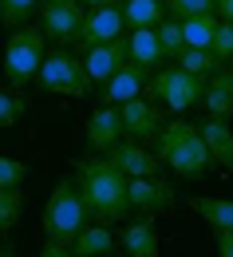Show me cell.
<instances>
[{
	"label": "cell",
	"instance_id": "1",
	"mask_svg": "<svg viewBox=\"0 0 233 257\" xmlns=\"http://www.w3.org/2000/svg\"><path fill=\"white\" fill-rule=\"evenodd\" d=\"M75 190L83 198L87 218L99 225H115L131 218V198H127V174L111 159H83L71 174Z\"/></svg>",
	"mask_w": 233,
	"mask_h": 257
},
{
	"label": "cell",
	"instance_id": "2",
	"mask_svg": "<svg viewBox=\"0 0 233 257\" xmlns=\"http://www.w3.org/2000/svg\"><path fill=\"white\" fill-rule=\"evenodd\" d=\"M154 159L170 166L178 178H205L209 170V151L198 135V123H186V119H174V123H162L158 139H154Z\"/></svg>",
	"mask_w": 233,
	"mask_h": 257
},
{
	"label": "cell",
	"instance_id": "3",
	"mask_svg": "<svg viewBox=\"0 0 233 257\" xmlns=\"http://www.w3.org/2000/svg\"><path fill=\"white\" fill-rule=\"evenodd\" d=\"M44 237L48 241H56V245H71V237L87 225V210H83V198L75 190V182L71 178H60L56 182V190L48 194V206H44Z\"/></svg>",
	"mask_w": 233,
	"mask_h": 257
},
{
	"label": "cell",
	"instance_id": "4",
	"mask_svg": "<svg viewBox=\"0 0 233 257\" xmlns=\"http://www.w3.org/2000/svg\"><path fill=\"white\" fill-rule=\"evenodd\" d=\"M44 56H48V36L40 32V28H28V24L12 28L8 44H4V75H8V83L16 91H24L36 79Z\"/></svg>",
	"mask_w": 233,
	"mask_h": 257
},
{
	"label": "cell",
	"instance_id": "5",
	"mask_svg": "<svg viewBox=\"0 0 233 257\" xmlns=\"http://www.w3.org/2000/svg\"><path fill=\"white\" fill-rule=\"evenodd\" d=\"M36 83L48 91V95H67V99H87V71H83V60H75L71 52H48L44 64L36 71Z\"/></svg>",
	"mask_w": 233,
	"mask_h": 257
},
{
	"label": "cell",
	"instance_id": "6",
	"mask_svg": "<svg viewBox=\"0 0 233 257\" xmlns=\"http://www.w3.org/2000/svg\"><path fill=\"white\" fill-rule=\"evenodd\" d=\"M201 83H205V79L182 71V67H158V71H150V95L158 99L162 107L178 111V115L190 111L201 99Z\"/></svg>",
	"mask_w": 233,
	"mask_h": 257
},
{
	"label": "cell",
	"instance_id": "7",
	"mask_svg": "<svg viewBox=\"0 0 233 257\" xmlns=\"http://www.w3.org/2000/svg\"><path fill=\"white\" fill-rule=\"evenodd\" d=\"M40 32L56 44H79V28H83V4L75 0H40Z\"/></svg>",
	"mask_w": 233,
	"mask_h": 257
},
{
	"label": "cell",
	"instance_id": "8",
	"mask_svg": "<svg viewBox=\"0 0 233 257\" xmlns=\"http://www.w3.org/2000/svg\"><path fill=\"white\" fill-rule=\"evenodd\" d=\"M119 123H123V135H127V139H134V143H154L158 131H162V123H166V115H162L158 103L138 95V99L119 103Z\"/></svg>",
	"mask_w": 233,
	"mask_h": 257
},
{
	"label": "cell",
	"instance_id": "9",
	"mask_svg": "<svg viewBox=\"0 0 233 257\" xmlns=\"http://www.w3.org/2000/svg\"><path fill=\"white\" fill-rule=\"evenodd\" d=\"M127 198H131V210H142L146 218H154L178 202V190H174V182L150 174V178H127Z\"/></svg>",
	"mask_w": 233,
	"mask_h": 257
},
{
	"label": "cell",
	"instance_id": "10",
	"mask_svg": "<svg viewBox=\"0 0 233 257\" xmlns=\"http://www.w3.org/2000/svg\"><path fill=\"white\" fill-rule=\"evenodd\" d=\"M123 32H127V20H123L119 0L99 4V8H87L83 12V28H79V48L107 44V40H115V36H123Z\"/></svg>",
	"mask_w": 233,
	"mask_h": 257
},
{
	"label": "cell",
	"instance_id": "11",
	"mask_svg": "<svg viewBox=\"0 0 233 257\" xmlns=\"http://www.w3.org/2000/svg\"><path fill=\"white\" fill-rule=\"evenodd\" d=\"M119 64H127V36H115L107 44H95V48H83V71L91 83H107Z\"/></svg>",
	"mask_w": 233,
	"mask_h": 257
},
{
	"label": "cell",
	"instance_id": "12",
	"mask_svg": "<svg viewBox=\"0 0 233 257\" xmlns=\"http://www.w3.org/2000/svg\"><path fill=\"white\" fill-rule=\"evenodd\" d=\"M198 103L209 111V119H229L233 115V64H221L205 75Z\"/></svg>",
	"mask_w": 233,
	"mask_h": 257
},
{
	"label": "cell",
	"instance_id": "13",
	"mask_svg": "<svg viewBox=\"0 0 233 257\" xmlns=\"http://www.w3.org/2000/svg\"><path fill=\"white\" fill-rule=\"evenodd\" d=\"M107 159L115 162L127 178H150V174H158V166H162V162L154 159V151H146V147H142V143H134V139L115 143V147L107 151Z\"/></svg>",
	"mask_w": 233,
	"mask_h": 257
},
{
	"label": "cell",
	"instance_id": "14",
	"mask_svg": "<svg viewBox=\"0 0 233 257\" xmlns=\"http://www.w3.org/2000/svg\"><path fill=\"white\" fill-rule=\"evenodd\" d=\"M198 135L205 143V151H209V166H221V170L233 174V127H229V119H205V123H198Z\"/></svg>",
	"mask_w": 233,
	"mask_h": 257
},
{
	"label": "cell",
	"instance_id": "15",
	"mask_svg": "<svg viewBox=\"0 0 233 257\" xmlns=\"http://www.w3.org/2000/svg\"><path fill=\"white\" fill-rule=\"evenodd\" d=\"M146 79H150V71L127 60V64H119V71L103 83V99H107L111 107H119V103H127V99H138L142 87H146Z\"/></svg>",
	"mask_w": 233,
	"mask_h": 257
},
{
	"label": "cell",
	"instance_id": "16",
	"mask_svg": "<svg viewBox=\"0 0 233 257\" xmlns=\"http://www.w3.org/2000/svg\"><path fill=\"white\" fill-rule=\"evenodd\" d=\"M127 60L138 64V67H146V71H158V67L166 64L154 28H127Z\"/></svg>",
	"mask_w": 233,
	"mask_h": 257
},
{
	"label": "cell",
	"instance_id": "17",
	"mask_svg": "<svg viewBox=\"0 0 233 257\" xmlns=\"http://www.w3.org/2000/svg\"><path fill=\"white\" fill-rule=\"evenodd\" d=\"M123 135V123H119V107H99L91 119H87V147L91 151H111Z\"/></svg>",
	"mask_w": 233,
	"mask_h": 257
},
{
	"label": "cell",
	"instance_id": "18",
	"mask_svg": "<svg viewBox=\"0 0 233 257\" xmlns=\"http://www.w3.org/2000/svg\"><path fill=\"white\" fill-rule=\"evenodd\" d=\"M71 257H107L115 249V233H111V225H83L75 237H71Z\"/></svg>",
	"mask_w": 233,
	"mask_h": 257
},
{
	"label": "cell",
	"instance_id": "19",
	"mask_svg": "<svg viewBox=\"0 0 233 257\" xmlns=\"http://www.w3.org/2000/svg\"><path fill=\"white\" fill-rule=\"evenodd\" d=\"M123 249H127V257H158V233H154V222H150V218L127 222V229H123Z\"/></svg>",
	"mask_w": 233,
	"mask_h": 257
},
{
	"label": "cell",
	"instance_id": "20",
	"mask_svg": "<svg viewBox=\"0 0 233 257\" xmlns=\"http://www.w3.org/2000/svg\"><path fill=\"white\" fill-rule=\"evenodd\" d=\"M190 210L209 229H233V202L229 198H201V194H194L190 198Z\"/></svg>",
	"mask_w": 233,
	"mask_h": 257
},
{
	"label": "cell",
	"instance_id": "21",
	"mask_svg": "<svg viewBox=\"0 0 233 257\" xmlns=\"http://www.w3.org/2000/svg\"><path fill=\"white\" fill-rule=\"evenodd\" d=\"M123 20L127 28H158L166 20V4L162 0H123Z\"/></svg>",
	"mask_w": 233,
	"mask_h": 257
},
{
	"label": "cell",
	"instance_id": "22",
	"mask_svg": "<svg viewBox=\"0 0 233 257\" xmlns=\"http://www.w3.org/2000/svg\"><path fill=\"white\" fill-rule=\"evenodd\" d=\"M178 28H182L186 48H209L217 20H213V12H201V16H186V20H178Z\"/></svg>",
	"mask_w": 233,
	"mask_h": 257
},
{
	"label": "cell",
	"instance_id": "23",
	"mask_svg": "<svg viewBox=\"0 0 233 257\" xmlns=\"http://www.w3.org/2000/svg\"><path fill=\"white\" fill-rule=\"evenodd\" d=\"M178 67L190 71V75H198V79H205V75L217 67V60H213L209 48H182V52H178Z\"/></svg>",
	"mask_w": 233,
	"mask_h": 257
},
{
	"label": "cell",
	"instance_id": "24",
	"mask_svg": "<svg viewBox=\"0 0 233 257\" xmlns=\"http://www.w3.org/2000/svg\"><path fill=\"white\" fill-rule=\"evenodd\" d=\"M24 214V194L16 186H0V233H8Z\"/></svg>",
	"mask_w": 233,
	"mask_h": 257
},
{
	"label": "cell",
	"instance_id": "25",
	"mask_svg": "<svg viewBox=\"0 0 233 257\" xmlns=\"http://www.w3.org/2000/svg\"><path fill=\"white\" fill-rule=\"evenodd\" d=\"M154 36H158L162 60H178V52L186 48V40H182V28H178V20H162V24L154 28Z\"/></svg>",
	"mask_w": 233,
	"mask_h": 257
},
{
	"label": "cell",
	"instance_id": "26",
	"mask_svg": "<svg viewBox=\"0 0 233 257\" xmlns=\"http://www.w3.org/2000/svg\"><path fill=\"white\" fill-rule=\"evenodd\" d=\"M209 52H213L217 67H221V64H233V24H229V20H217L213 40H209Z\"/></svg>",
	"mask_w": 233,
	"mask_h": 257
},
{
	"label": "cell",
	"instance_id": "27",
	"mask_svg": "<svg viewBox=\"0 0 233 257\" xmlns=\"http://www.w3.org/2000/svg\"><path fill=\"white\" fill-rule=\"evenodd\" d=\"M36 4H40V0H0V24H4V28H20Z\"/></svg>",
	"mask_w": 233,
	"mask_h": 257
},
{
	"label": "cell",
	"instance_id": "28",
	"mask_svg": "<svg viewBox=\"0 0 233 257\" xmlns=\"http://www.w3.org/2000/svg\"><path fill=\"white\" fill-rule=\"evenodd\" d=\"M166 4L170 20H186V16H201V12H213V0H162Z\"/></svg>",
	"mask_w": 233,
	"mask_h": 257
},
{
	"label": "cell",
	"instance_id": "29",
	"mask_svg": "<svg viewBox=\"0 0 233 257\" xmlns=\"http://www.w3.org/2000/svg\"><path fill=\"white\" fill-rule=\"evenodd\" d=\"M28 111V99L16 91H0V127H12L20 115Z\"/></svg>",
	"mask_w": 233,
	"mask_h": 257
},
{
	"label": "cell",
	"instance_id": "30",
	"mask_svg": "<svg viewBox=\"0 0 233 257\" xmlns=\"http://www.w3.org/2000/svg\"><path fill=\"white\" fill-rule=\"evenodd\" d=\"M24 178H28V166L24 162L0 155V186H24Z\"/></svg>",
	"mask_w": 233,
	"mask_h": 257
},
{
	"label": "cell",
	"instance_id": "31",
	"mask_svg": "<svg viewBox=\"0 0 233 257\" xmlns=\"http://www.w3.org/2000/svg\"><path fill=\"white\" fill-rule=\"evenodd\" d=\"M213 241H217L221 257H233V229H213Z\"/></svg>",
	"mask_w": 233,
	"mask_h": 257
},
{
	"label": "cell",
	"instance_id": "32",
	"mask_svg": "<svg viewBox=\"0 0 233 257\" xmlns=\"http://www.w3.org/2000/svg\"><path fill=\"white\" fill-rule=\"evenodd\" d=\"M213 12H217V20H229L233 24V0H213Z\"/></svg>",
	"mask_w": 233,
	"mask_h": 257
},
{
	"label": "cell",
	"instance_id": "33",
	"mask_svg": "<svg viewBox=\"0 0 233 257\" xmlns=\"http://www.w3.org/2000/svg\"><path fill=\"white\" fill-rule=\"evenodd\" d=\"M40 257H71V249H67V245H56V241H48Z\"/></svg>",
	"mask_w": 233,
	"mask_h": 257
},
{
	"label": "cell",
	"instance_id": "34",
	"mask_svg": "<svg viewBox=\"0 0 233 257\" xmlns=\"http://www.w3.org/2000/svg\"><path fill=\"white\" fill-rule=\"evenodd\" d=\"M75 4H87V8H99V4H111V0H75Z\"/></svg>",
	"mask_w": 233,
	"mask_h": 257
},
{
	"label": "cell",
	"instance_id": "35",
	"mask_svg": "<svg viewBox=\"0 0 233 257\" xmlns=\"http://www.w3.org/2000/svg\"><path fill=\"white\" fill-rule=\"evenodd\" d=\"M0 257H16V253H12V249H0Z\"/></svg>",
	"mask_w": 233,
	"mask_h": 257
},
{
	"label": "cell",
	"instance_id": "36",
	"mask_svg": "<svg viewBox=\"0 0 233 257\" xmlns=\"http://www.w3.org/2000/svg\"><path fill=\"white\" fill-rule=\"evenodd\" d=\"M123 257H127V253H123Z\"/></svg>",
	"mask_w": 233,
	"mask_h": 257
}]
</instances>
